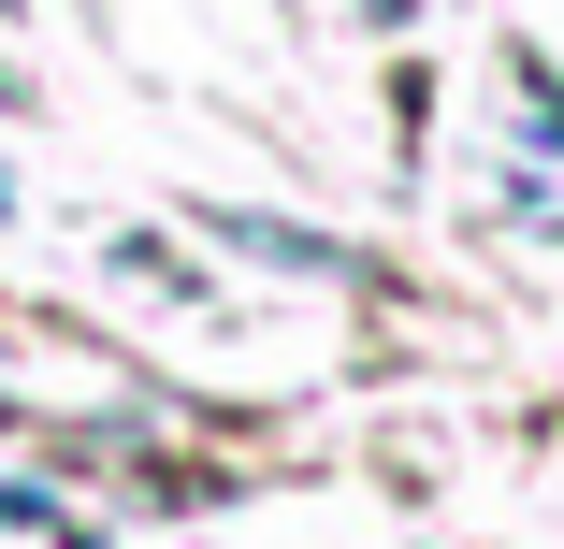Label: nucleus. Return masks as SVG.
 Instances as JSON below:
<instances>
[{
  "mask_svg": "<svg viewBox=\"0 0 564 549\" xmlns=\"http://www.w3.org/2000/svg\"><path fill=\"white\" fill-rule=\"evenodd\" d=\"M203 246H217V261H261V275H362L333 232H304V217H261V202H203Z\"/></svg>",
  "mask_w": 564,
  "mask_h": 549,
  "instance_id": "obj_1",
  "label": "nucleus"
},
{
  "mask_svg": "<svg viewBox=\"0 0 564 549\" xmlns=\"http://www.w3.org/2000/svg\"><path fill=\"white\" fill-rule=\"evenodd\" d=\"M507 87H521V145L564 160V73H550V58H507Z\"/></svg>",
  "mask_w": 564,
  "mask_h": 549,
  "instance_id": "obj_2",
  "label": "nucleus"
},
{
  "mask_svg": "<svg viewBox=\"0 0 564 549\" xmlns=\"http://www.w3.org/2000/svg\"><path fill=\"white\" fill-rule=\"evenodd\" d=\"M117 275H131V289H203L188 246H160V232H117Z\"/></svg>",
  "mask_w": 564,
  "mask_h": 549,
  "instance_id": "obj_3",
  "label": "nucleus"
},
{
  "mask_svg": "<svg viewBox=\"0 0 564 549\" xmlns=\"http://www.w3.org/2000/svg\"><path fill=\"white\" fill-rule=\"evenodd\" d=\"M507 217H521V232H550V246H564V188H535V174H521V188H507Z\"/></svg>",
  "mask_w": 564,
  "mask_h": 549,
  "instance_id": "obj_4",
  "label": "nucleus"
},
{
  "mask_svg": "<svg viewBox=\"0 0 564 549\" xmlns=\"http://www.w3.org/2000/svg\"><path fill=\"white\" fill-rule=\"evenodd\" d=\"M15 101H30V73H15V58H0V117H15Z\"/></svg>",
  "mask_w": 564,
  "mask_h": 549,
  "instance_id": "obj_5",
  "label": "nucleus"
},
{
  "mask_svg": "<svg viewBox=\"0 0 564 549\" xmlns=\"http://www.w3.org/2000/svg\"><path fill=\"white\" fill-rule=\"evenodd\" d=\"M0 217H15V174H0Z\"/></svg>",
  "mask_w": 564,
  "mask_h": 549,
  "instance_id": "obj_6",
  "label": "nucleus"
}]
</instances>
